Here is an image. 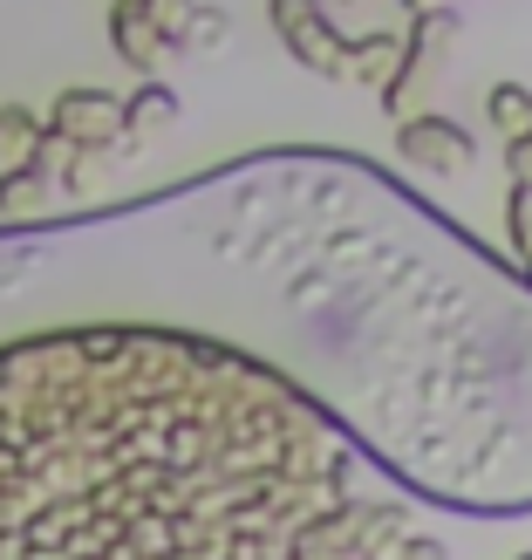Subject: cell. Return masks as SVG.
<instances>
[{
	"instance_id": "2",
	"label": "cell",
	"mask_w": 532,
	"mask_h": 560,
	"mask_svg": "<svg viewBox=\"0 0 532 560\" xmlns=\"http://www.w3.org/2000/svg\"><path fill=\"white\" fill-rule=\"evenodd\" d=\"M267 14H273L280 42L294 48V62H300V69H315V75H342V62H348V35L328 21L321 0H267Z\"/></svg>"
},
{
	"instance_id": "7",
	"label": "cell",
	"mask_w": 532,
	"mask_h": 560,
	"mask_svg": "<svg viewBox=\"0 0 532 560\" xmlns=\"http://www.w3.org/2000/svg\"><path fill=\"white\" fill-rule=\"evenodd\" d=\"M48 185H55L48 164H35V158L8 164V172H0V219H27V212H42V206H48Z\"/></svg>"
},
{
	"instance_id": "10",
	"label": "cell",
	"mask_w": 532,
	"mask_h": 560,
	"mask_svg": "<svg viewBox=\"0 0 532 560\" xmlns=\"http://www.w3.org/2000/svg\"><path fill=\"white\" fill-rule=\"evenodd\" d=\"M233 42V14L226 8H199L185 21V35H178V48H191V55H218Z\"/></svg>"
},
{
	"instance_id": "14",
	"label": "cell",
	"mask_w": 532,
	"mask_h": 560,
	"mask_svg": "<svg viewBox=\"0 0 532 560\" xmlns=\"http://www.w3.org/2000/svg\"><path fill=\"white\" fill-rule=\"evenodd\" d=\"M506 164H512V178H519V185H532V130L506 144Z\"/></svg>"
},
{
	"instance_id": "4",
	"label": "cell",
	"mask_w": 532,
	"mask_h": 560,
	"mask_svg": "<svg viewBox=\"0 0 532 560\" xmlns=\"http://www.w3.org/2000/svg\"><path fill=\"white\" fill-rule=\"evenodd\" d=\"M397 151L416 164V172H471V158H478V144H471V130H458L451 117H403L397 130Z\"/></svg>"
},
{
	"instance_id": "8",
	"label": "cell",
	"mask_w": 532,
	"mask_h": 560,
	"mask_svg": "<svg viewBox=\"0 0 532 560\" xmlns=\"http://www.w3.org/2000/svg\"><path fill=\"white\" fill-rule=\"evenodd\" d=\"M178 124V96L164 90V82H144L130 103H123V130L130 137H151V130H172Z\"/></svg>"
},
{
	"instance_id": "15",
	"label": "cell",
	"mask_w": 532,
	"mask_h": 560,
	"mask_svg": "<svg viewBox=\"0 0 532 560\" xmlns=\"http://www.w3.org/2000/svg\"><path fill=\"white\" fill-rule=\"evenodd\" d=\"M403 8H410V14H437V8H444V0H403Z\"/></svg>"
},
{
	"instance_id": "13",
	"label": "cell",
	"mask_w": 532,
	"mask_h": 560,
	"mask_svg": "<svg viewBox=\"0 0 532 560\" xmlns=\"http://www.w3.org/2000/svg\"><path fill=\"white\" fill-rule=\"evenodd\" d=\"M512 240H519V254H525V267H532V185L512 191Z\"/></svg>"
},
{
	"instance_id": "6",
	"label": "cell",
	"mask_w": 532,
	"mask_h": 560,
	"mask_svg": "<svg viewBox=\"0 0 532 560\" xmlns=\"http://www.w3.org/2000/svg\"><path fill=\"white\" fill-rule=\"evenodd\" d=\"M403 69V35H389V27H376V35H348V62H342V82H362V90H389V75Z\"/></svg>"
},
{
	"instance_id": "17",
	"label": "cell",
	"mask_w": 532,
	"mask_h": 560,
	"mask_svg": "<svg viewBox=\"0 0 532 560\" xmlns=\"http://www.w3.org/2000/svg\"><path fill=\"white\" fill-rule=\"evenodd\" d=\"M519 560H532V553H519Z\"/></svg>"
},
{
	"instance_id": "16",
	"label": "cell",
	"mask_w": 532,
	"mask_h": 560,
	"mask_svg": "<svg viewBox=\"0 0 532 560\" xmlns=\"http://www.w3.org/2000/svg\"><path fill=\"white\" fill-rule=\"evenodd\" d=\"M321 8H362V0H321Z\"/></svg>"
},
{
	"instance_id": "9",
	"label": "cell",
	"mask_w": 532,
	"mask_h": 560,
	"mask_svg": "<svg viewBox=\"0 0 532 560\" xmlns=\"http://www.w3.org/2000/svg\"><path fill=\"white\" fill-rule=\"evenodd\" d=\"M485 117H492V130H506V144H512V137L532 130V90H519V82H492V90H485Z\"/></svg>"
},
{
	"instance_id": "3",
	"label": "cell",
	"mask_w": 532,
	"mask_h": 560,
	"mask_svg": "<svg viewBox=\"0 0 532 560\" xmlns=\"http://www.w3.org/2000/svg\"><path fill=\"white\" fill-rule=\"evenodd\" d=\"M123 130V103L109 96V90H62L48 109V137H62L69 151H90L103 144V137H117Z\"/></svg>"
},
{
	"instance_id": "11",
	"label": "cell",
	"mask_w": 532,
	"mask_h": 560,
	"mask_svg": "<svg viewBox=\"0 0 532 560\" xmlns=\"http://www.w3.org/2000/svg\"><path fill=\"white\" fill-rule=\"evenodd\" d=\"M35 144H42L35 117H27V109H0V158H8V151H27V158H35Z\"/></svg>"
},
{
	"instance_id": "12",
	"label": "cell",
	"mask_w": 532,
	"mask_h": 560,
	"mask_svg": "<svg viewBox=\"0 0 532 560\" xmlns=\"http://www.w3.org/2000/svg\"><path fill=\"white\" fill-rule=\"evenodd\" d=\"M144 14H151V21H157L172 42H178V35H185V21L199 14V0H144Z\"/></svg>"
},
{
	"instance_id": "5",
	"label": "cell",
	"mask_w": 532,
	"mask_h": 560,
	"mask_svg": "<svg viewBox=\"0 0 532 560\" xmlns=\"http://www.w3.org/2000/svg\"><path fill=\"white\" fill-rule=\"evenodd\" d=\"M109 42H117V55H123L137 75H151V82H157V69L178 55V42L144 14V0H117V8H109Z\"/></svg>"
},
{
	"instance_id": "1",
	"label": "cell",
	"mask_w": 532,
	"mask_h": 560,
	"mask_svg": "<svg viewBox=\"0 0 532 560\" xmlns=\"http://www.w3.org/2000/svg\"><path fill=\"white\" fill-rule=\"evenodd\" d=\"M416 499L273 362L199 328L0 342V560H389Z\"/></svg>"
}]
</instances>
